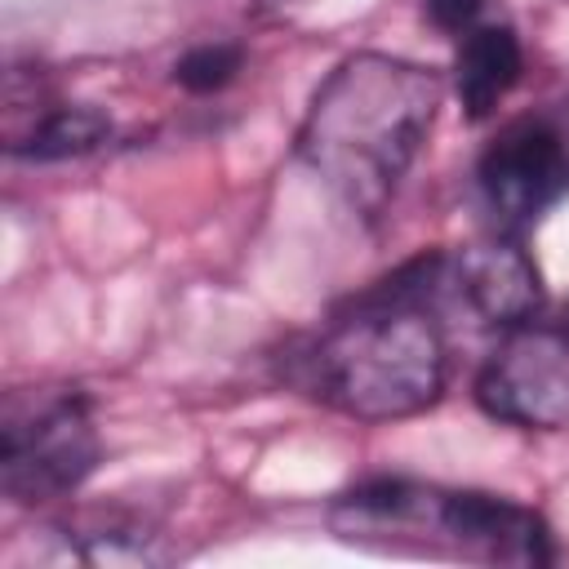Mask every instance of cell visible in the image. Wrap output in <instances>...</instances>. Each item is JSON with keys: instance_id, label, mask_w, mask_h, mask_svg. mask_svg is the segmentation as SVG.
<instances>
[{"instance_id": "cell-1", "label": "cell", "mask_w": 569, "mask_h": 569, "mask_svg": "<svg viewBox=\"0 0 569 569\" xmlns=\"http://www.w3.org/2000/svg\"><path fill=\"white\" fill-rule=\"evenodd\" d=\"M440 289L445 253H431L360 293L351 311L298 356L293 378L302 391L360 422H396L436 405L449 369L445 333L431 316Z\"/></svg>"}, {"instance_id": "cell-2", "label": "cell", "mask_w": 569, "mask_h": 569, "mask_svg": "<svg viewBox=\"0 0 569 569\" xmlns=\"http://www.w3.org/2000/svg\"><path fill=\"white\" fill-rule=\"evenodd\" d=\"M440 93V76L418 62L351 53L311 93L298 156L351 213L378 218L418 160Z\"/></svg>"}, {"instance_id": "cell-11", "label": "cell", "mask_w": 569, "mask_h": 569, "mask_svg": "<svg viewBox=\"0 0 569 569\" xmlns=\"http://www.w3.org/2000/svg\"><path fill=\"white\" fill-rule=\"evenodd\" d=\"M422 9H427V18H431L440 31H449V36L458 40L467 27L480 22V13L489 9V0H422Z\"/></svg>"}, {"instance_id": "cell-5", "label": "cell", "mask_w": 569, "mask_h": 569, "mask_svg": "<svg viewBox=\"0 0 569 569\" xmlns=\"http://www.w3.org/2000/svg\"><path fill=\"white\" fill-rule=\"evenodd\" d=\"M480 200L498 231L533 227L569 191V133L551 116H520L485 147L476 164Z\"/></svg>"}, {"instance_id": "cell-10", "label": "cell", "mask_w": 569, "mask_h": 569, "mask_svg": "<svg viewBox=\"0 0 569 569\" xmlns=\"http://www.w3.org/2000/svg\"><path fill=\"white\" fill-rule=\"evenodd\" d=\"M240 62H244L240 44H227V40L196 44V49H187V53L178 58L173 80H178L187 93H218L222 84H231V80H236Z\"/></svg>"}, {"instance_id": "cell-6", "label": "cell", "mask_w": 569, "mask_h": 569, "mask_svg": "<svg viewBox=\"0 0 569 569\" xmlns=\"http://www.w3.org/2000/svg\"><path fill=\"white\" fill-rule=\"evenodd\" d=\"M476 405L507 427L565 431L569 427V329L520 325L476 373Z\"/></svg>"}, {"instance_id": "cell-3", "label": "cell", "mask_w": 569, "mask_h": 569, "mask_svg": "<svg viewBox=\"0 0 569 569\" xmlns=\"http://www.w3.org/2000/svg\"><path fill=\"white\" fill-rule=\"evenodd\" d=\"M329 525L351 542H418L498 565H547L551 533L538 511L480 489L418 480H365L329 507Z\"/></svg>"}, {"instance_id": "cell-4", "label": "cell", "mask_w": 569, "mask_h": 569, "mask_svg": "<svg viewBox=\"0 0 569 569\" xmlns=\"http://www.w3.org/2000/svg\"><path fill=\"white\" fill-rule=\"evenodd\" d=\"M102 440L80 387L13 391L0 413V489L13 502H53L84 485Z\"/></svg>"}, {"instance_id": "cell-9", "label": "cell", "mask_w": 569, "mask_h": 569, "mask_svg": "<svg viewBox=\"0 0 569 569\" xmlns=\"http://www.w3.org/2000/svg\"><path fill=\"white\" fill-rule=\"evenodd\" d=\"M4 147L18 160H67V156H84L93 147H102L111 138V120L93 107L80 102H53L40 98V107L27 120H9L4 124Z\"/></svg>"}, {"instance_id": "cell-7", "label": "cell", "mask_w": 569, "mask_h": 569, "mask_svg": "<svg viewBox=\"0 0 569 569\" xmlns=\"http://www.w3.org/2000/svg\"><path fill=\"white\" fill-rule=\"evenodd\" d=\"M445 289L485 325L520 329L542 307V276L516 240H480L445 258Z\"/></svg>"}, {"instance_id": "cell-8", "label": "cell", "mask_w": 569, "mask_h": 569, "mask_svg": "<svg viewBox=\"0 0 569 569\" xmlns=\"http://www.w3.org/2000/svg\"><path fill=\"white\" fill-rule=\"evenodd\" d=\"M520 67H525V53L507 22L467 27L453 49V93H458L467 120L493 116V107L516 89Z\"/></svg>"}]
</instances>
